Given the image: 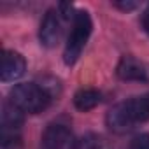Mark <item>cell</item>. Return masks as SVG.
<instances>
[{"label": "cell", "mask_w": 149, "mask_h": 149, "mask_svg": "<svg viewBox=\"0 0 149 149\" xmlns=\"http://www.w3.org/2000/svg\"><path fill=\"white\" fill-rule=\"evenodd\" d=\"M51 98L53 97L47 93V90H44L40 84H35V83L16 84L9 95V100L18 109H21L23 112H28V114L42 112L49 105Z\"/></svg>", "instance_id": "6da1fadb"}, {"label": "cell", "mask_w": 149, "mask_h": 149, "mask_svg": "<svg viewBox=\"0 0 149 149\" xmlns=\"http://www.w3.org/2000/svg\"><path fill=\"white\" fill-rule=\"evenodd\" d=\"M91 28H93V23H91V18L86 11H79L74 14L72 30L68 33L67 46L63 51V60L67 65H72L77 61V58L81 56V53H83V49L91 35Z\"/></svg>", "instance_id": "7a4b0ae2"}, {"label": "cell", "mask_w": 149, "mask_h": 149, "mask_svg": "<svg viewBox=\"0 0 149 149\" xmlns=\"http://www.w3.org/2000/svg\"><path fill=\"white\" fill-rule=\"evenodd\" d=\"M42 144L46 149H76L77 139L74 137L70 128H67L65 125L54 123L44 130Z\"/></svg>", "instance_id": "3957f363"}, {"label": "cell", "mask_w": 149, "mask_h": 149, "mask_svg": "<svg viewBox=\"0 0 149 149\" xmlns=\"http://www.w3.org/2000/svg\"><path fill=\"white\" fill-rule=\"evenodd\" d=\"M61 14L60 11H47L42 23H40V30H39V39L46 47H53L60 42L61 37Z\"/></svg>", "instance_id": "277c9868"}, {"label": "cell", "mask_w": 149, "mask_h": 149, "mask_svg": "<svg viewBox=\"0 0 149 149\" xmlns=\"http://www.w3.org/2000/svg\"><path fill=\"white\" fill-rule=\"evenodd\" d=\"M26 68V61L25 58L16 53V51H4L2 53V67H0V77L2 81L9 83V81H16L19 79Z\"/></svg>", "instance_id": "5b68a950"}, {"label": "cell", "mask_w": 149, "mask_h": 149, "mask_svg": "<svg viewBox=\"0 0 149 149\" xmlns=\"http://www.w3.org/2000/svg\"><path fill=\"white\" fill-rule=\"evenodd\" d=\"M116 74L123 81H146L147 79L146 65L133 56H123L118 63Z\"/></svg>", "instance_id": "8992f818"}, {"label": "cell", "mask_w": 149, "mask_h": 149, "mask_svg": "<svg viewBox=\"0 0 149 149\" xmlns=\"http://www.w3.org/2000/svg\"><path fill=\"white\" fill-rule=\"evenodd\" d=\"M105 121H107V126L116 132V133H126L130 130L135 128V123L133 119L130 118V112L125 105V102L121 104H116L105 116Z\"/></svg>", "instance_id": "52a82bcc"}, {"label": "cell", "mask_w": 149, "mask_h": 149, "mask_svg": "<svg viewBox=\"0 0 149 149\" xmlns=\"http://www.w3.org/2000/svg\"><path fill=\"white\" fill-rule=\"evenodd\" d=\"M23 125V111L18 109L11 100L2 105V126L4 132H14Z\"/></svg>", "instance_id": "ba28073f"}, {"label": "cell", "mask_w": 149, "mask_h": 149, "mask_svg": "<svg viewBox=\"0 0 149 149\" xmlns=\"http://www.w3.org/2000/svg\"><path fill=\"white\" fill-rule=\"evenodd\" d=\"M100 102H102V95H100V91L91 90V88L79 90L76 95H74V105H76L79 111H83V112L95 109Z\"/></svg>", "instance_id": "9c48e42d"}, {"label": "cell", "mask_w": 149, "mask_h": 149, "mask_svg": "<svg viewBox=\"0 0 149 149\" xmlns=\"http://www.w3.org/2000/svg\"><path fill=\"white\" fill-rule=\"evenodd\" d=\"M76 149H111V144H109V140L104 135L86 133L81 139H77Z\"/></svg>", "instance_id": "30bf717a"}, {"label": "cell", "mask_w": 149, "mask_h": 149, "mask_svg": "<svg viewBox=\"0 0 149 149\" xmlns=\"http://www.w3.org/2000/svg\"><path fill=\"white\" fill-rule=\"evenodd\" d=\"M2 149H21V139L14 135V132L2 133Z\"/></svg>", "instance_id": "8fae6325"}, {"label": "cell", "mask_w": 149, "mask_h": 149, "mask_svg": "<svg viewBox=\"0 0 149 149\" xmlns=\"http://www.w3.org/2000/svg\"><path fill=\"white\" fill-rule=\"evenodd\" d=\"M128 149H149V133H140L130 140Z\"/></svg>", "instance_id": "7c38bea8"}, {"label": "cell", "mask_w": 149, "mask_h": 149, "mask_svg": "<svg viewBox=\"0 0 149 149\" xmlns=\"http://www.w3.org/2000/svg\"><path fill=\"white\" fill-rule=\"evenodd\" d=\"M142 28L146 30V33L149 35V7L144 11V14H142Z\"/></svg>", "instance_id": "4fadbf2b"}, {"label": "cell", "mask_w": 149, "mask_h": 149, "mask_svg": "<svg viewBox=\"0 0 149 149\" xmlns=\"http://www.w3.org/2000/svg\"><path fill=\"white\" fill-rule=\"evenodd\" d=\"M116 7H119V9H123V11H132V9H135L137 7V4H133V2H123V4H114Z\"/></svg>", "instance_id": "5bb4252c"}]
</instances>
